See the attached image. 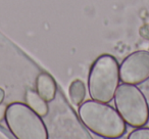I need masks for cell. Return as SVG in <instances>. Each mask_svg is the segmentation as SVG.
Returning a JSON list of instances; mask_svg holds the SVG:
<instances>
[{"label":"cell","instance_id":"cell-1","mask_svg":"<svg viewBox=\"0 0 149 139\" xmlns=\"http://www.w3.org/2000/svg\"><path fill=\"white\" fill-rule=\"evenodd\" d=\"M78 112L82 123L103 138H120L126 133V122L118 110L108 103L88 100L80 104Z\"/></svg>","mask_w":149,"mask_h":139},{"label":"cell","instance_id":"cell-2","mask_svg":"<svg viewBox=\"0 0 149 139\" xmlns=\"http://www.w3.org/2000/svg\"><path fill=\"white\" fill-rule=\"evenodd\" d=\"M120 64L110 54L100 55L90 68L88 89L92 99L109 103L120 85Z\"/></svg>","mask_w":149,"mask_h":139},{"label":"cell","instance_id":"cell-3","mask_svg":"<svg viewBox=\"0 0 149 139\" xmlns=\"http://www.w3.org/2000/svg\"><path fill=\"white\" fill-rule=\"evenodd\" d=\"M7 127L17 139H48V131L42 117L28 104L13 102L7 105L5 115Z\"/></svg>","mask_w":149,"mask_h":139},{"label":"cell","instance_id":"cell-4","mask_svg":"<svg viewBox=\"0 0 149 139\" xmlns=\"http://www.w3.org/2000/svg\"><path fill=\"white\" fill-rule=\"evenodd\" d=\"M113 99L116 108L129 126L139 128L148 123V101L136 85L127 83L118 85Z\"/></svg>","mask_w":149,"mask_h":139},{"label":"cell","instance_id":"cell-5","mask_svg":"<svg viewBox=\"0 0 149 139\" xmlns=\"http://www.w3.org/2000/svg\"><path fill=\"white\" fill-rule=\"evenodd\" d=\"M123 83L138 85L149 79V51L138 50L129 54L120 66Z\"/></svg>","mask_w":149,"mask_h":139},{"label":"cell","instance_id":"cell-6","mask_svg":"<svg viewBox=\"0 0 149 139\" xmlns=\"http://www.w3.org/2000/svg\"><path fill=\"white\" fill-rule=\"evenodd\" d=\"M36 91L47 102L54 100L57 93V85L54 78L48 73H40L36 78Z\"/></svg>","mask_w":149,"mask_h":139},{"label":"cell","instance_id":"cell-7","mask_svg":"<svg viewBox=\"0 0 149 139\" xmlns=\"http://www.w3.org/2000/svg\"><path fill=\"white\" fill-rule=\"evenodd\" d=\"M25 98H26V104H28L40 117L44 118V117H46L48 115V112H49L48 102L44 98H42L37 93V91H34L32 89L27 90Z\"/></svg>","mask_w":149,"mask_h":139},{"label":"cell","instance_id":"cell-8","mask_svg":"<svg viewBox=\"0 0 149 139\" xmlns=\"http://www.w3.org/2000/svg\"><path fill=\"white\" fill-rule=\"evenodd\" d=\"M68 96L74 105H80L84 102L86 97V86L80 79L72 81L68 88Z\"/></svg>","mask_w":149,"mask_h":139},{"label":"cell","instance_id":"cell-9","mask_svg":"<svg viewBox=\"0 0 149 139\" xmlns=\"http://www.w3.org/2000/svg\"><path fill=\"white\" fill-rule=\"evenodd\" d=\"M129 139H149V128L139 127L129 134Z\"/></svg>","mask_w":149,"mask_h":139},{"label":"cell","instance_id":"cell-10","mask_svg":"<svg viewBox=\"0 0 149 139\" xmlns=\"http://www.w3.org/2000/svg\"><path fill=\"white\" fill-rule=\"evenodd\" d=\"M6 108L7 106L4 103H0V122H2L5 119V115H6Z\"/></svg>","mask_w":149,"mask_h":139},{"label":"cell","instance_id":"cell-11","mask_svg":"<svg viewBox=\"0 0 149 139\" xmlns=\"http://www.w3.org/2000/svg\"><path fill=\"white\" fill-rule=\"evenodd\" d=\"M0 138H4V139L10 138V136L8 135V133H7L3 128H1V127H0Z\"/></svg>","mask_w":149,"mask_h":139},{"label":"cell","instance_id":"cell-12","mask_svg":"<svg viewBox=\"0 0 149 139\" xmlns=\"http://www.w3.org/2000/svg\"><path fill=\"white\" fill-rule=\"evenodd\" d=\"M4 98H5V91L4 89H2V88L0 87V103H2Z\"/></svg>","mask_w":149,"mask_h":139}]
</instances>
